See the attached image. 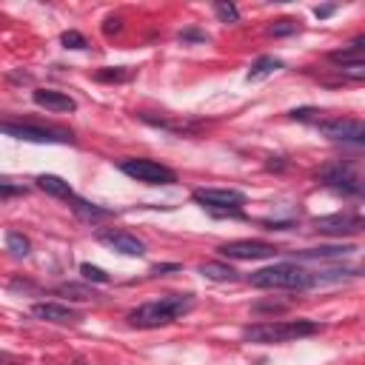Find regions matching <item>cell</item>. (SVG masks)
Listing matches in <instances>:
<instances>
[{"label":"cell","instance_id":"6da1fadb","mask_svg":"<svg viewBox=\"0 0 365 365\" xmlns=\"http://www.w3.org/2000/svg\"><path fill=\"white\" fill-rule=\"evenodd\" d=\"M192 309H194V297L192 294H169L163 300L146 302V306L134 309L129 314V323L134 328H160V325L174 323L182 314H189Z\"/></svg>","mask_w":365,"mask_h":365},{"label":"cell","instance_id":"7a4b0ae2","mask_svg":"<svg viewBox=\"0 0 365 365\" xmlns=\"http://www.w3.org/2000/svg\"><path fill=\"white\" fill-rule=\"evenodd\" d=\"M249 283L254 288H286V291H306L314 286V274L300 268L294 263H277V265H268L254 271Z\"/></svg>","mask_w":365,"mask_h":365},{"label":"cell","instance_id":"3957f363","mask_svg":"<svg viewBox=\"0 0 365 365\" xmlns=\"http://www.w3.org/2000/svg\"><path fill=\"white\" fill-rule=\"evenodd\" d=\"M320 331V323L311 320H294V323H257L242 328V340L246 343H260V345H271V343H288V340H300V337H311Z\"/></svg>","mask_w":365,"mask_h":365},{"label":"cell","instance_id":"277c9868","mask_svg":"<svg viewBox=\"0 0 365 365\" xmlns=\"http://www.w3.org/2000/svg\"><path fill=\"white\" fill-rule=\"evenodd\" d=\"M120 171L134 177L137 182H148V186H171V182H177V174L157 163V160H146V157H137V160H123L120 163Z\"/></svg>","mask_w":365,"mask_h":365},{"label":"cell","instance_id":"5b68a950","mask_svg":"<svg viewBox=\"0 0 365 365\" xmlns=\"http://www.w3.org/2000/svg\"><path fill=\"white\" fill-rule=\"evenodd\" d=\"M0 134L15 137V140H26V143H66V140H72V134L60 132V129H43V126H32V123H12V120H0Z\"/></svg>","mask_w":365,"mask_h":365},{"label":"cell","instance_id":"8992f818","mask_svg":"<svg viewBox=\"0 0 365 365\" xmlns=\"http://www.w3.org/2000/svg\"><path fill=\"white\" fill-rule=\"evenodd\" d=\"M223 257L228 260H265V257H274L277 249L271 242H263V240H234V242H223L217 249Z\"/></svg>","mask_w":365,"mask_h":365},{"label":"cell","instance_id":"52a82bcc","mask_svg":"<svg viewBox=\"0 0 365 365\" xmlns=\"http://www.w3.org/2000/svg\"><path fill=\"white\" fill-rule=\"evenodd\" d=\"M317 129H320V134H325L328 140H343V143H362V140H365L362 120H351V117L323 120V123H317Z\"/></svg>","mask_w":365,"mask_h":365},{"label":"cell","instance_id":"ba28073f","mask_svg":"<svg viewBox=\"0 0 365 365\" xmlns=\"http://www.w3.org/2000/svg\"><path fill=\"white\" fill-rule=\"evenodd\" d=\"M314 231L328 234V237H351L357 231H362V217L343 211V215H328V217H317L314 220Z\"/></svg>","mask_w":365,"mask_h":365},{"label":"cell","instance_id":"9c48e42d","mask_svg":"<svg viewBox=\"0 0 365 365\" xmlns=\"http://www.w3.org/2000/svg\"><path fill=\"white\" fill-rule=\"evenodd\" d=\"M194 200L205 208H215V211H231V208L246 205V194L237 189H197Z\"/></svg>","mask_w":365,"mask_h":365},{"label":"cell","instance_id":"30bf717a","mask_svg":"<svg viewBox=\"0 0 365 365\" xmlns=\"http://www.w3.org/2000/svg\"><path fill=\"white\" fill-rule=\"evenodd\" d=\"M98 240L103 246L126 254V257H143L146 254V242L129 231H120V228H106V231H98Z\"/></svg>","mask_w":365,"mask_h":365},{"label":"cell","instance_id":"8fae6325","mask_svg":"<svg viewBox=\"0 0 365 365\" xmlns=\"http://www.w3.org/2000/svg\"><path fill=\"white\" fill-rule=\"evenodd\" d=\"M323 180H325V186L331 189H337L343 194H359L362 186H359V177L351 166H331L323 171Z\"/></svg>","mask_w":365,"mask_h":365},{"label":"cell","instance_id":"7c38bea8","mask_svg":"<svg viewBox=\"0 0 365 365\" xmlns=\"http://www.w3.org/2000/svg\"><path fill=\"white\" fill-rule=\"evenodd\" d=\"M32 314L38 320L57 323V325H75V323H80V314L75 309H69V306H60V302H35Z\"/></svg>","mask_w":365,"mask_h":365},{"label":"cell","instance_id":"4fadbf2b","mask_svg":"<svg viewBox=\"0 0 365 365\" xmlns=\"http://www.w3.org/2000/svg\"><path fill=\"white\" fill-rule=\"evenodd\" d=\"M32 98H35V103H38L40 109L54 111V114H69V111L77 109V103H75L69 95H63V91H57V88H38Z\"/></svg>","mask_w":365,"mask_h":365},{"label":"cell","instance_id":"5bb4252c","mask_svg":"<svg viewBox=\"0 0 365 365\" xmlns=\"http://www.w3.org/2000/svg\"><path fill=\"white\" fill-rule=\"evenodd\" d=\"M69 203H72V211H75V215H77L83 223H100V220H109V217H111L109 208H103V205H98V203H88V200H83V197H72Z\"/></svg>","mask_w":365,"mask_h":365},{"label":"cell","instance_id":"9a60e30c","mask_svg":"<svg viewBox=\"0 0 365 365\" xmlns=\"http://www.w3.org/2000/svg\"><path fill=\"white\" fill-rule=\"evenodd\" d=\"M35 182H38V186H40L46 194H52V197H60V200H72V197H75L72 186H69L63 177H57V174H40Z\"/></svg>","mask_w":365,"mask_h":365},{"label":"cell","instance_id":"2e32d148","mask_svg":"<svg viewBox=\"0 0 365 365\" xmlns=\"http://www.w3.org/2000/svg\"><path fill=\"white\" fill-rule=\"evenodd\" d=\"M362 43H365V38H357L348 49H340V52H331L328 57H331V63H337L340 69L343 66H354V63H362Z\"/></svg>","mask_w":365,"mask_h":365},{"label":"cell","instance_id":"e0dca14e","mask_svg":"<svg viewBox=\"0 0 365 365\" xmlns=\"http://www.w3.org/2000/svg\"><path fill=\"white\" fill-rule=\"evenodd\" d=\"M197 271L203 274L205 280H215V283H231V280H237V271L231 265H226V263H203Z\"/></svg>","mask_w":365,"mask_h":365},{"label":"cell","instance_id":"ac0fdd59","mask_svg":"<svg viewBox=\"0 0 365 365\" xmlns=\"http://www.w3.org/2000/svg\"><path fill=\"white\" fill-rule=\"evenodd\" d=\"M357 251V246H323V249H309V251H300V260H331V257H345Z\"/></svg>","mask_w":365,"mask_h":365},{"label":"cell","instance_id":"d6986e66","mask_svg":"<svg viewBox=\"0 0 365 365\" xmlns=\"http://www.w3.org/2000/svg\"><path fill=\"white\" fill-rule=\"evenodd\" d=\"M277 69H283V63L277 57H260L257 63L251 66V72H249V83H257V80H265L268 75H274Z\"/></svg>","mask_w":365,"mask_h":365},{"label":"cell","instance_id":"ffe728a7","mask_svg":"<svg viewBox=\"0 0 365 365\" xmlns=\"http://www.w3.org/2000/svg\"><path fill=\"white\" fill-rule=\"evenodd\" d=\"M54 294H60V297H69V300H75V302H86V300H95V297H98L91 288L77 286V283H63V286H57V288H54Z\"/></svg>","mask_w":365,"mask_h":365},{"label":"cell","instance_id":"44dd1931","mask_svg":"<svg viewBox=\"0 0 365 365\" xmlns=\"http://www.w3.org/2000/svg\"><path fill=\"white\" fill-rule=\"evenodd\" d=\"M6 246H9V251H12L15 257H29V251H32V242H29L23 234H17V231H9Z\"/></svg>","mask_w":365,"mask_h":365},{"label":"cell","instance_id":"7402d4cb","mask_svg":"<svg viewBox=\"0 0 365 365\" xmlns=\"http://www.w3.org/2000/svg\"><path fill=\"white\" fill-rule=\"evenodd\" d=\"M288 309H291V302H283V300H265V302H254L251 306L254 314H280Z\"/></svg>","mask_w":365,"mask_h":365},{"label":"cell","instance_id":"603a6c76","mask_svg":"<svg viewBox=\"0 0 365 365\" xmlns=\"http://www.w3.org/2000/svg\"><path fill=\"white\" fill-rule=\"evenodd\" d=\"M297 20H288V17H283V20H277V23H271L268 26V35L271 38H288V35H294L297 32Z\"/></svg>","mask_w":365,"mask_h":365},{"label":"cell","instance_id":"cb8c5ba5","mask_svg":"<svg viewBox=\"0 0 365 365\" xmlns=\"http://www.w3.org/2000/svg\"><path fill=\"white\" fill-rule=\"evenodd\" d=\"M215 15L220 17V23H237L240 20V12L234 3H226V0H217L215 3Z\"/></svg>","mask_w":365,"mask_h":365},{"label":"cell","instance_id":"d4e9b609","mask_svg":"<svg viewBox=\"0 0 365 365\" xmlns=\"http://www.w3.org/2000/svg\"><path fill=\"white\" fill-rule=\"evenodd\" d=\"M80 274H83L86 280H91V283H109V274L103 268H98V265H91V263H83Z\"/></svg>","mask_w":365,"mask_h":365},{"label":"cell","instance_id":"484cf974","mask_svg":"<svg viewBox=\"0 0 365 365\" xmlns=\"http://www.w3.org/2000/svg\"><path fill=\"white\" fill-rule=\"evenodd\" d=\"M17 194H26V189H23V186H17V182H12V180H3V177H0V200H6V197H17Z\"/></svg>","mask_w":365,"mask_h":365},{"label":"cell","instance_id":"4316f807","mask_svg":"<svg viewBox=\"0 0 365 365\" xmlns=\"http://www.w3.org/2000/svg\"><path fill=\"white\" fill-rule=\"evenodd\" d=\"M63 46H66V49H86L88 43H86V38H83L80 32H66V35H63Z\"/></svg>","mask_w":365,"mask_h":365},{"label":"cell","instance_id":"83f0119b","mask_svg":"<svg viewBox=\"0 0 365 365\" xmlns=\"http://www.w3.org/2000/svg\"><path fill=\"white\" fill-rule=\"evenodd\" d=\"M340 72H343V75H348V77H354V80H362V77H365V63H354V66H343Z\"/></svg>","mask_w":365,"mask_h":365},{"label":"cell","instance_id":"f1b7e54d","mask_svg":"<svg viewBox=\"0 0 365 365\" xmlns=\"http://www.w3.org/2000/svg\"><path fill=\"white\" fill-rule=\"evenodd\" d=\"M169 271H180L177 263H163V265H155L151 268V277H160V274H169Z\"/></svg>","mask_w":365,"mask_h":365},{"label":"cell","instance_id":"f546056e","mask_svg":"<svg viewBox=\"0 0 365 365\" xmlns=\"http://www.w3.org/2000/svg\"><path fill=\"white\" fill-rule=\"evenodd\" d=\"M314 114H320L317 109H294L291 111V120H311Z\"/></svg>","mask_w":365,"mask_h":365},{"label":"cell","instance_id":"4dcf8cb0","mask_svg":"<svg viewBox=\"0 0 365 365\" xmlns=\"http://www.w3.org/2000/svg\"><path fill=\"white\" fill-rule=\"evenodd\" d=\"M98 77H100V80H126L129 72H123V69H117V72H100Z\"/></svg>","mask_w":365,"mask_h":365},{"label":"cell","instance_id":"1f68e13d","mask_svg":"<svg viewBox=\"0 0 365 365\" xmlns=\"http://www.w3.org/2000/svg\"><path fill=\"white\" fill-rule=\"evenodd\" d=\"M180 40H205V35L203 32H182Z\"/></svg>","mask_w":365,"mask_h":365},{"label":"cell","instance_id":"d6a6232c","mask_svg":"<svg viewBox=\"0 0 365 365\" xmlns=\"http://www.w3.org/2000/svg\"><path fill=\"white\" fill-rule=\"evenodd\" d=\"M111 32H120V20H106V35Z\"/></svg>","mask_w":365,"mask_h":365},{"label":"cell","instance_id":"836d02e7","mask_svg":"<svg viewBox=\"0 0 365 365\" xmlns=\"http://www.w3.org/2000/svg\"><path fill=\"white\" fill-rule=\"evenodd\" d=\"M331 12H334V9H331V6H323V9H317V17H328V15H331Z\"/></svg>","mask_w":365,"mask_h":365}]
</instances>
